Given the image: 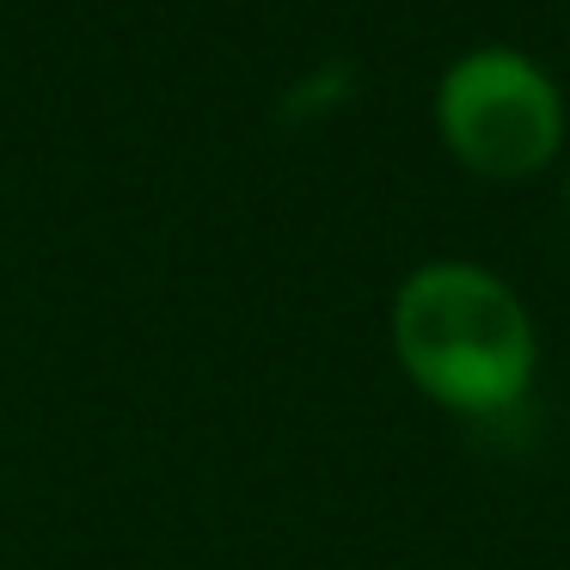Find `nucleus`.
Returning <instances> with one entry per match:
<instances>
[{"instance_id": "3", "label": "nucleus", "mask_w": 570, "mask_h": 570, "mask_svg": "<svg viewBox=\"0 0 570 570\" xmlns=\"http://www.w3.org/2000/svg\"><path fill=\"white\" fill-rule=\"evenodd\" d=\"M564 209H570V166H564Z\"/></svg>"}, {"instance_id": "2", "label": "nucleus", "mask_w": 570, "mask_h": 570, "mask_svg": "<svg viewBox=\"0 0 570 570\" xmlns=\"http://www.w3.org/2000/svg\"><path fill=\"white\" fill-rule=\"evenodd\" d=\"M435 141L484 185H528L570 148V99L546 62L515 43H479L435 80Z\"/></svg>"}, {"instance_id": "1", "label": "nucleus", "mask_w": 570, "mask_h": 570, "mask_svg": "<svg viewBox=\"0 0 570 570\" xmlns=\"http://www.w3.org/2000/svg\"><path fill=\"white\" fill-rule=\"evenodd\" d=\"M386 344L417 399L466 423L509 417L540 381V325L503 271L423 258L386 301Z\"/></svg>"}]
</instances>
